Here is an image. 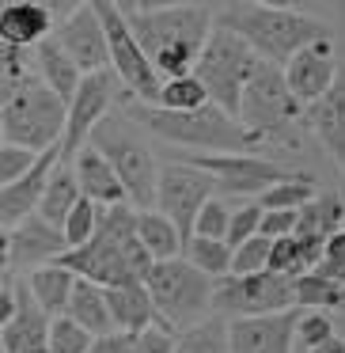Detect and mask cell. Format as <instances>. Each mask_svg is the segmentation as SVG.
I'll list each match as a JSON object with an SVG mask.
<instances>
[{
    "label": "cell",
    "instance_id": "cell-6",
    "mask_svg": "<svg viewBox=\"0 0 345 353\" xmlns=\"http://www.w3.org/2000/svg\"><path fill=\"white\" fill-rule=\"evenodd\" d=\"M213 289H216L213 277L194 270L182 254L167 262H152V270L145 277V292L156 307V319L171 334L213 315Z\"/></svg>",
    "mask_w": 345,
    "mask_h": 353
},
{
    "label": "cell",
    "instance_id": "cell-17",
    "mask_svg": "<svg viewBox=\"0 0 345 353\" xmlns=\"http://www.w3.org/2000/svg\"><path fill=\"white\" fill-rule=\"evenodd\" d=\"M65 251H69V247H65L61 228H54V224H46L42 216L31 213L23 224H16V228H12L8 274L12 277H23V274H31V270L54 266Z\"/></svg>",
    "mask_w": 345,
    "mask_h": 353
},
{
    "label": "cell",
    "instance_id": "cell-14",
    "mask_svg": "<svg viewBox=\"0 0 345 353\" xmlns=\"http://www.w3.org/2000/svg\"><path fill=\"white\" fill-rule=\"evenodd\" d=\"M110 103H114V72H92V77L80 80L76 95L65 103V133H61V145H57V156L61 163L69 168L72 156L87 145L92 130L107 118Z\"/></svg>",
    "mask_w": 345,
    "mask_h": 353
},
{
    "label": "cell",
    "instance_id": "cell-49",
    "mask_svg": "<svg viewBox=\"0 0 345 353\" xmlns=\"http://www.w3.org/2000/svg\"><path fill=\"white\" fill-rule=\"evenodd\" d=\"M16 315V289H12V281L8 285H0V327Z\"/></svg>",
    "mask_w": 345,
    "mask_h": 353
},
{
    "label": "cell",
    "instance_id": "cell-25",
    "mask_svg": "<svg viewBox=\"0 0 345 353\" xmlns=\"http://www.w3.org/2000/svg\"><path fill=\"white\" fill-rule=\"evenodd\" d=\"M65 315H69L76 327H84L92 338H107L114 334V323H110V312H107V292L92 281H80L72 285V296L65 304Z\"/></svg>",
    "mask_w": 345,
    "mask_h": 353
},
{
    "label": "cell",
    "instance_id": "cell-39",
    "mask_svg": "<svg viewBox=\"0 0 345 353\" xmlns=\"http://www.w3.org/2000/svg\"><path fill=\"white\" fill-rule=\"evenodd\" d=\"M258 224H262V205H258V201H243V205H236V209H231V216H228L224 243L236 251L239 243H247V239L258 236Z\"/></svg>",
    "mask_w": 345,
    "mask_h": 353
},
{
    "label": "cell",
    "instance_id": "cell-29",
    "mask_svg": "<svg viewBox=\"0 0 345 353\" xmlns=\"http://www.w3.org/2000/svg\"><path fill=\"white\" fill-rule=\"evenodd\" d=\"M133 232H137L140 247L148 251L152 262L178 259V251H182V236H178V228L163 213H156V209H148V213H137V209H133Z\"/></svg>",
    "mask_w": 345,
    "mask_h": 353
},
{
    "label": "cell",
    "instance_id": "cell-46",
    "mask_svg": "<svg viewBox=\"0 0 345 353\" xmlns=\"http://www.w3.org/2000/svg\"><path fill=\"white\" fill-rule=\"evenodd\" d=\"M133 353H175V334L167 327H148L133 334Z\"/></svg>",
    "mask_w": 345,
    "mask_h": 353
},
{
    "label": "cell",
    "instance_id": "cell-34",
    "mask_svg": "<svg viewBox=\"0 0 345 353\" xmlns=\"http://www.w3.org/2000/svg\"><path fill=\"white\" fill-rule=\"evenodd\" d=\"M175 353H231L228 350V319L209 315L175 334Z\"/></svg>",
    "mask_w": 345,
    "mask_h": 353
},
{
    "label": "cell",
    "instance_id": "cell-41",
    "mask_svg": "<svg viewBox=\"0 0 345 353\" xmlns=\"http://www.w3.org/2000/svg\"><path fill=\"white\" fill-rule=\"evenodd\" d=\"M228 216H231V205L224 198H209L201 205L198 221H194V232L190 236H201V239H224L228 232Z\"/></svg>",
    "mask_w": 345,
    "mask_h": 353
},
{
    "label": "cell",
    "instance_id": "cell-37",
    "mask_svg": "<svg viewBox=\"0 0 345 353\" xmlns=\"http://www.w3.org/2000/svg\"><path fill=\"white\" fill-rule=\"evenodd\" d=\"M99 216H103V209H99V205H92L87 198H80L76 205L69 209V216H65V224H61L65 247H69V251H76V247H84L87 239L95 236V228H99Z\"/></svg>",
    "mask_w": 345,
    "mask_h": 353
},
{
    "label": "cell",
    "instance_id": "cell-42",
    "mask_svg": "<svg viewBox=\"0 0 345 353\" xmlns=\"http://www.w3.org/2000/svg\"><path fill=\"white\" fill-rule=\"evenodd\" d=\"M326 338H334V323H330L326 312H307L296 319V345L300 350H315V345H322Z\"/></svg>",
    "mask_w": 345,
    "mask_h": 353
},
{
    "label": "cell",
    "instance_id": "cell-31",
    "mask_svg": "<svg viewBox=\"0 0 345 353\" xmlns=\"http://www.w3.org/2000/svg\"><path fill=\"white\" fill-rule=\"evenodd\" d=\"M80 201V186L76 179H72V171L65 168V163H57L54 175L46 179V186H42V198H39V209H34V216H42L46 224H54V228H61L65 216H69V209Z\"/></svg>",
    "mask_w": 345,
    "mask_h": 353
},
{
    "label": "cell",
    "instance_id": "cell-5",
    "mask_svg": "<svg viewBox=\"0 0 345 353\" xmlns=\"http://www.w3.org/2000/svg\"><path fill=\"white\" fill-rule=\"evenodd\" d=\"M87 145L114 168L118 183H122L125 198H129V209L148 213L156 205V175H160V163H156L148 141L137 133V125L129 118L107 114L92 130Z\"/></svg>",
    "mask_w": 345,
    "mask_h": 353
},
{
    "label": "cell",
    "instance_id": "cell-22",
    "mask_svg": "<svg viewBox=\"0 0 345 353\" xmlns=\"http://www.w3.org/2000/svg\"><path fill=\"white\" fill-rule=\"evenodd\" d=\"M69 171H72V179H76V186H80V198H87L92 205H99V209L129 205V198H125L122 183H118V175H114V168H110V163L103 160L92 145H84L76 156H72V168Z\"/></svg>",
    "mask_w": 345,
    "mask_h": 353
},
{
    "label": "cell",
    "instance_id": "cell-21",
    "mask_svg": "<svg viewBox=\"0 0 345 353\" xmlns=\"http://www.w3.org/2000/svg\"><path fill=\"white\" fill-rule=\"evenodd\" d=\"M57 163H61V156H57V148H50V152L39 156V163H34L23 179H16L12 186L0 190V228H16V224H23L27 216L39 209L42 186H46V179L54 175Z\"/></svg>",
    "mask_w": 345,
    "mask_h": 353
},
{
    "label": "cell",
    "instance_id": "cell-3",
    "mask_svg": "<svg viewBox=\"0 0 345 353\" xmlns=\"http://www.w3.org/2000/svg\"><path fill=\"white\" fill-rule=\"evenodd\" d=\"M57 266H65L80 281L99 285V289H118V285L145 281L148 270H152V259L133 232V209L114 205L103 209L95 236L76 251H65L57 259Z\"/></svg>",
    "mask_w": 345,
    "mask_h": 353
},
{
    "label": "cell",
    "instance_id": "cell-10",
    "mask_svg": "<svg viewBox=\"0 0 345 353\" xmlns=\"http://www.w3.org/2000/svg\"><path fill=\"white\" fill-rule=\"evenodd\" d=\"M95 16L103 23V34H107V57H110V72L114 80L125 84V95L133 103H145V107H156V95H160L163 80L156 77L152 61L145 57V50L137 46L129 23L122 19L114 0H92Z\"/></svg>",
    "mask_w": 345,
    "mask_h": 353
},
{
    "label": "cell",
    "instance_id": "cell-26",
    "mask_svg": "<svg viewBox=\"0 0 345 353\" xmlns=\"http://www.w3.org/2000/svg\"><path fill=\"white\" fill-rule=\"evenodd\" d=\"M342 228H345V198L342 194H315V198L296 213V232H292V236L326 243V239Z\"/></svg>",
    "mask_w": 345,
    "mask_h": 353
},
{
    "label": "cell",
    "instance_id": "cell-7",
    "mask_svg": "<svg viewBox=\"0 0 345 353\" xmlns=\"http://www.w3.org/2000/svg\"><path fill=\"white\" fill-rule=\"evenodd\" d=\"M304 118V107L292 99V92L284 88L281 69L258 61L247 80L243 95H239V110L236 122L251 133L254 141H277V145H292L296 148V125Z\"/></svg>",
    "mask_w": 345,
    "mask_h": 353
},
{
    "label": "cell",
    "instance_id": "cell-28",
    "mask_svg": "<svg viewBox=\"0 0 345 353\" xmlns=\"http://www.w3.org/2000/svg\"><path fill=\"white\" fill-rule=\"evenodd\" d=\"M319 259H322V243H319V239L284 236V239H273L266 270H269V274H281V277H292V281H296L300 274H311V270L319 266Z\"/></svg>",
    "mask_w": 345,
    "mask_h": 353
},
{
    "label": "cell",
    "instance_id": "cell-51",
    "mask_svg": "<svg viewBox=\"0 0 345 353\" xmlns=\"http://www.w3.org/2000/svg\"><path fill=\"white\" fill-rule=\"evenodd\" d=\"M8 251H12V228H0V270L8 274Z\"/></svg>",
    "mask_w": 345,
    "mask_h": 353
},
{
    "label": "cell",
    "instance_id": "cell-36",
    "mask_svg": "<svg viewBox=\"0 0 345 353\" xmlns=\"http://www.w3.org/2000/svg\"><path fill=\"white\" fill-rule=\"evenodd\" d=\"M205 103H209V95H205V88L198 84L194 72L175 77V80H163L160 95H156V107L171 110V114H190V110H201Z\"/></svg>",
    "mask_w": 345,
    "mask_h": 353
},
{
    "label": "cell",
    "instance_id": "cell-43",
    "mask_svg": "<svg viewBox=\"0 0 345 353\" xmlns=\"http://www.w3.org/2000/svg\"><path fill=\"white\" fill-rule=\"evenodd\" d=\"M39 163V156L27 152V148H16V145H0V190L12 186L16 179H23L27 171Z\"/></svg>",
    "mask_w": 345,
    "mask_h": 353
},
{
    "label": "cell",
    "instance_id": "cell-8",
    "mask_svg": "<svg viewBox=\"0 0 345 353\" xmlns=\"http://www.w3.org/2000/svg\"><path fill=\"white\" fill-rule=\"evenodd\" d=\"M254 65H258V57L251 54V46L239 42L231 31H224V27L213 23V31H209L205 46H201V54H198V61H194V77H198L201 88H205L209 103H213L216 110H224L228 118H236L239 95H243Z\"/></svg>",
    "mask_w": 345,
    "mask_h": 353
},
{
    "label": "cell",
    "instance_id": "cell-9",
    "mask_svg": "<svg viewBox=\"0 0 345 353\" xmlns=\"http://www.w3.org/2000/svg\"><path fill=\"white\" fill-rule=\"evenodd\" d=\"M0 130H4V145H16L42 156L61 145L65 103L42 80H31L8 107L0 110Z\"/></svg>",
    "mask_w": 345,
    "mask_h": 353
},
{
    "label": "cell",
    "instance_id": "cell-19",
    "mask_svg": "<svg viewBox=\"0 0 345 353\" xmlns=\"http://www.w3.org/2000/svg\"><path fill=\"white\" fill-rule=\"evenodd\" d=\"M16 289V315L0 327L4 353H46L50 350V315L34 304L23 277H12Z\"/></svg>",
    "mask_w": 345,
    "mask_h": 353
},
{
    "label": "cell",
    "instance_id": "cell-12",
    "mask_svg": "<svg viewBox=\"0 0 345 353\" xmlns=\"http://www.w3.org/2000/svg\"><path fill=\"white\" fill-rule=\"evenodd\" d=\"M209 198H216L213 179H209L205 171L182 163V160L163 163L160 175H156V205L152 209H156V213H163L171 224H175L178 236H182V243L190 239L194 221H198L201 205H205Z\"/></svg>",
    "mask_w": 345,
    "mask_h": 353
},
{
    "label": "cell",
    "instance_id": "cell-11",
    "mask_svg": "<svg viewBox=\"0 0 345 353\" xmlns=\"http://www.w3.org/2000/svg\"><path fill=\"white\" fill-rule=\"evenodd\" d=\"M296 307L292 277L281 274H247V277H220L213 289V315L220 319H258V315H281Z\"/></svg>",
    "mask_w": 345,
    "mask_h": 353
},
{
    "label": "cell",
    "instance_id": "cell-45",
    "mask_svg": "<svg viewBox=\"0 0 345 353\" xmlns=\"http://www.w3.org/2000/svg\"><path fill=\"white\" fill-rule=\"evenodd\" d=\"M0 80L31 84V72H27V50H16V46H4V42H0Z\"/></svg>",
    "mask_w": 345,
    "mask_h": 353
},
{
    "label": "cell",
    "instance_id": "cell-1",
    "mask_svg": "<svg viewBox=\"0 0 345 353\" xmlns=\"http://www.w3.org/2000/svg\"><path fill=\"white\" fill-rule=\"evenodd\" d=\"M118 12L129 23L137 46L152 61L160 80L194 72L201 46L213 31L209 4H148V0H118Z\"/></svg>",
    "mask_w": 345,
    "mask_h": 353
},
{
    "label": "cell",
    "instance_id": "cell-44",
    "mask_svg": "<svg viewBox=\"0 0 345 353\" xmlns=\"http://www.w3.org/2000/svg\"><path fill=\"white\" fill-rule=\"evenodd\" d=\"M315 274L345 285V228L334 232V236L322 243V259H319V266H315Z\"/></svg>",
    "mask_w": 345,
    "mask_h": 353
},
{
    "label": "cell",
    "instance_id": "cell-4",
    "mask_svg": "<svg viewBox=\"0 0 345 353\" xmlns=\"http://www.w3.org/2000/svg\"><path fill=\"white\" fill-rule=\"evenodd\" d=\"M125 118L137 122L140 130H148L160 141L194 148V156H231V152H251V148H258V141L236 118L216 110L213 103H205L201 110H190V114H171V110H160V107L133 103L125 95Z\"/></svg>",
    "mask_w": 345,
    "mask_h": 353
},
{
    "label": "cell",
    "instance_id": "cell-30",
    "mask_svg": "<svg viewBox=\"0 0 345 353\" xmlns=\"http://www.w3.org/2000/svg\"><path fill=\"white\" fill-rule=\"evenodd\" d=\"M27 289H31L34 304L42 307V312L50 315V319H57V315H65V304H69L72 296V285H76V277L69 274L65 266H42V270H31V274L23 277Z\"/></svg>",
    "mask_w": 345,
    "mask_h": 353
},
{
    "label": "cell",
    "instance_id": "cell-23",
    "mask_svg": "<svg viewBox=\"0 0 345 353\" xmlns=\"http://www.w3.org/2000/svg\"><path fill=\"white\" fill-rule=\"evenodd\" d=\"M54 34V19H50L46 4L39 0H12L0 4V42L16 50H31Z\"/></svg>",
    "mask_w": 345,
    "mask_h": 353
},
{
    "label": "cell",
    "instance_id": "cell-2",
    "mask_svg": "<svg viewBox=\"0 0 345 353\" xmlns=\"http://www.w3.org/2000/svg\"><path fill=\"white\" fill-rule=\"evenodd\" d=\"M213 23L231 31L239 42H247L251 54L273 69H284L289 57L311 42L330 39L326 23L304 16L300 8H289V4H254V0L220 4V8H213Z\"/></svg>",
    "mask_w": 345,
    "mask_h": 353
},
{
    "label": "cell",
    "instance_id": "cell-50",
    "mask_svg": "<svg viewBox=\"0 0 345 353\" xmlns=\"http://www.w3.org/2000/svg\"><path fill=\"white\" fill-rule=\"evenodd\" d=\"M307 353H345V338H342V334H334V338H326L322 345H315V350H307Z\"/></svg>",
    "mask_w": 345,
    "mask_h": 353
},
{
    "label": "cell",
    "instance_id": "cell-16",
    "mask_svg": "<svg viewBox=\"0 0 345 353\" xmlns=\"http://www.w3.org/2000/svg\"><path fill=\"white\" fill-rule=\"evenodd\" d=\"M281 77H284V88L292 92V99H296L304 110L311 107V103H319L322 95L330 92L334 77H337L334 42L322 39V42H311V46H304L300 54H292L289 65L281 69Z\"/></svg>",
    "mask_w": 345,
    "mask_h": 353
},
{
    "label": "cell",
    "instance_id": "cell-15",
    "mask_svg": "<svg viewBox=\"0 0 345 353\" xmlns=\"http://www.w3.org/2000/svg\"><path fill=\"white\" fill-rule=\"evenodd\" d=\"M50 39L61 46V54L69 57L84 77L110 69L107 34H103V23H99V16H95L92 4H76L61 23H54V34H50Z\"/></svg>",
    "mask_w": 345,
    "mask_h": 353
},
{
    "label": "cell",
    "instance_id": "cell-33",
    "mask_svg": "<svg viewBox=\"0 0 345 353\" xmlns=\"http://www.w3.org/2000/svg\"><path fill=\"white\" fill-rule=\"evenodd\" d=\"M319 194V186H315L311 175H300V171H292L284 183H273L266 194L258 198V205L266 209V213H300V209L307 205V201Z\"/></svg>",
    "mask_w": 345,
    "mask_h": 353
},
{
    "label": "cell",
    "instance_id": "cell-38",
    "mask_svg": "<svg viewBox=\"0 0 345 353\" xmlns=\"http://www.w3.org/2000/svg\"><path fill=\"white\" fill-rule=\"evenodd\" d=\"M92 342L95 338L84 327H76L69 315L50 319V350L46 353H92Z\"/></svg>",
    "mask_w": 345,
    "mask_h": 353
},
{
    "label": "cell",
    "instance_id": "cell-54",
    "mask_svg": "<svg viewBox=\"0 0 345 353\" xmlns=\"http://www.w3.org/2000/svg\"><path fill=\"white\" fill-rule=\"evenodd\" d=\"M0 353H4V342H0Z\"/></svg>",
    "mask_w": 345,
    "mask_h": 353
},
{
    "label": "cell",
    "instance_id": "cell-47",
    "mask_svg": "<svg viewBox=\"0 0 345 353\" xmlns=\"http://www.w3.org/2000/svg\"><path fill=\"white\" fill-rule=\"evenodd\" d=\"M296 232V213H266L262 209V224H258V236L262 239H284V236H292Z\"/></svg>",
    "mask_w": 345,
    "mask_h": 353
},
{
    "label": "cell",
    "instance_id": "cell-53",
    "mask_svg": "<svg viewBox=\"0 0 345 353\" xmlns=\"http://www.w3.org/2000/svg\"><path fill=\"white\" fill-rule=\"evenodd\" d=\"M342 19H345V4H342Z\"/></svg>",
    "mask_w": 345,
    "mask_h": 353
},
{
    "label": "cell",
    "instance_id": "cell-27",
    "mask_svg": "<svg viewBox=\"0 0 345 353\" xmlns=\"http://www.w3.org/2000/svg\"><path fill=\"white\" fill-rule=\"evenodd\" d=\"M34 65H39L42 84H46L61 103H69L72 95H76L80 80H84V72H80L76 65L61 54V46H57L54 39H46V42H39V46H34Z\"/></svg>",
    "mask_w": 345,
    "mask_h": 353
},
{
    "label": "cell",
    "instance_id": "cell-20",
    "mask_svg": "<svg viewBox=\"0 0 345 353\" xmlns=\"http://www.w3.org/2000/svg\"><path fill=\"white\" fill-rule=\"evenodd\" d=\"M304 122L322 141L330 160L345 171V65H337V77L330 84V92L304 110Z\"/></svg>",
    "mask_w": 345,
    "mask_h": 353
},
{
    "label": "cell",
    "instance_id": "cell-35",
    "mask_svg": "<svg viewBox=\"0 0 345 353\" xmlns=\"http://www.w3.org/2000/svg\"><path fill=\"white\" fill-rule=\"evenodd\" d=\"M182 259L190 262L194 270H201L205 277H213V281H220V277L231 274V247L224 243V239H201V236H190L182 243Z\"/></svg>",
    "mask_w": 345,
    "mask_h": 353
},
{
    "label": "cell",
    "instance_id": "cell-48",
    "mask_svg": "<svg viewBox=\"0 0 345 353\" xmlns=\"http://www.w3.org/2000/svg\"><path fill=\"white\" fill-rule=\"evenodd\" d=\"M92 353H133V334L114 330V334H107V338H95Z\"/></svg>",
    "mask_w": 345,
    "mask_h": 353
},
{
    "label": "cell",
    "instance_id": "cell-24",
    "mask_svg": "<svg viewBox=\"0 0 345 353\" xmlns=\"http://www.w3.org/2000/svg\"><path fill=\"white\" fill-rule=\"evenodd\" d=\"M103 292H107V312H110L114 330H122V334H140V330H148V327H160L156 307L145 292V281L118 285V289H103Z\"/></svg>",
    "mask_w": 345,
    "mask_h": 353
},
{
    "label": "cell",
    "instance_id": "cell-40",
    "mask_svg": "<svg viewBox=\"0 0 345 353\" xmlns=\"http://www.w3.org/2000/svg\"><path fill=\"white\" fill-rule=\"evenodd\" d=\"M269 239L254 236L247 239V243H239L236 251H231V277H247V274H262L269 262Z\"/></svg>",
    "mask_w": 345,
    "mask_h": 353
},
{
    "label": "cell",
    "instance_id": "cell-52",
    "mask_svg": "<svg viewBox=\"0 0 345 353\" xmlns=\"http://www.w3.org/2000/svg\"><path fill=\"white\" fill-rule=\"evenodd\" d=\"M0 145H4V130H0Z\"/></svg>",
    "mask_w": 345,
    "mask_h": 353
},
{
    "label": "cell",
    "instance_id": "cell-13",
    "mask_svg": "<svg viewBox=\"0 0 345 353\" xmlns=\"http://www.w3.org/2000/svg\"><path fill=\"white\" fill-rule=\"evenodd\" d=\"M182 163L205 171L213 179V186L220 194H231V198H254V194H266L273 183H284L292 171H284L281 163L262 160L254 152H231V156H182Z\"/></svg>",
    "mask_w": 345,
    "mask_h": 353
},
{
    "label": "cell",
    "instance_id": "cell-18",
    "mask_svg": "<svg viewBox=\"0 0 345 353\" xmlns=\"http://www.w3.org/2000/svg\"><path fill=\"white\" fill-rule=\"evenodd\" d=\"M296 319L300 312L258 315V319H231L228 323V350L231 353H292L296 350Z\"/></svg>",
    "mask_w": 345,
    "mask_h": 353
},
{
    "label": "cell",
    "instance_id": "cell-32",
    "mask_svg": "<svg viewBox=\"0 0 345 353\" xmlns=\"http://www.w3.org/2000/svg\"><path fill=\"white\" fill-rule=\"evenodd\" d=\"M292 292H296V307H315V312H345V285L330 281L322 274H300L292 281Z\"/></svg>",
    "mask_w": 345,
    "mask_h": 353
}]
</instances>
